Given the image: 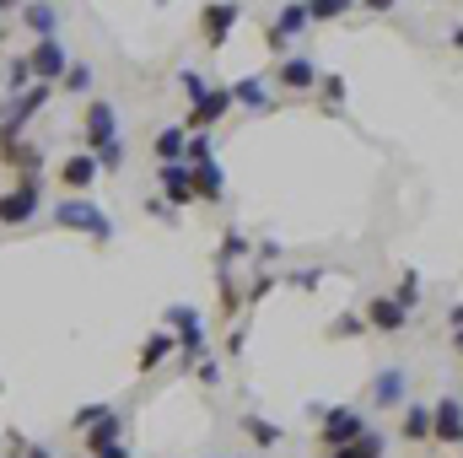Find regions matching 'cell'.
<instances>
[{
  "mask_svg": "<svg viewBox=\"0 0 463 458\" xmlns=\"http://www.w3.org/2000/svg\"><path fill=\"white\" fill-rule=\"evenodd\" d=\"M232 103H242V109H269V81H264V76L232 81Z\"/></svg>",
  "mask_w": 463,
  "mask_h": 458,
  "instance_id": "7402d4cb",
  "label": "cell"
},
{
  "mask_svg": "<svg viewBox=\"0 0 463 458\" xmlns=\"http://www.w3.org/2000/svg\"><path fill=\"white\" fill-rule=\"evenodd\" d=\"M81 140H87V151L118 140V109L109 98H92V103H87V114H81Z\"/></svg>",
  "mask_w": 463,
  "mask_h": 458,
  "instance_id": "52a82bcc",
  "label": "cell"
},
{
  "mask_svg": "<svg viewBox=\"0 0 463 458\" xmlns=\"http://www.w3.org/2000/svg\"><path fill=\"white\" fill-rule=\"evenodd\" d=\"M361 319H366V329H377V335H399V329L410 324V308H399L393 297H372V302H361Z\"/></svg>",
  "mask_w": 463,
  "mask_h": 458,
  "instance_id": "4fadbf2b",
  "label": "cell"
},
{
  "mask_svg": "<svg viewBox=\"0 0 463 458\" xmlns=\"http://www.w3.org/2000/svg\"><path fill=\"white\" fill-rule=\"evenodd\" d=\"M237 22H242V5H237V0H211V5L200 11V43H205V49H222Z\"/></svg>",
  "mask_w": 463,
  "mask_h": 458,
  "instance_id": "8992f818",
  "label": "cell"
},
{
  "mask_svg": "<svg viewBox=\"0 0 463 458\" xmlns=\"http://www.w3.org/2000/svg\"><path fill=\"white\" fill-rule=\"evenodd\" d=\"M393 302H399V308H410V313H415V302H420V275H415V270H404V281H399V286H393Z\"/></svg>",
  "mask_w": 463,
  "mask_h": 458,
  "instance_id": "4dcf8cb0",
  "label": "cell"
},
{
  "mask_svg": "<svg viewBox=\"0 0 463 458\" xmlns=\"http://www.w3.org/2000/svg\"><path fill=\"white\" fill-rule=\"evenodd\" d=\"M355 5H361V11H377V16H383V11H393V0H355Z\"/></svg>",
  "mask_w": 463,
  "mask_h": 458,
  "instance_id": "b9f144b4",
  "label": "cell"
},
{
  "mask_svg": "<svg viewBox=\"0 0 463 458\" xmlns=\"http://www.w3.org/2000/svg\"><path fill=\"white\" fill-rule=\"evenodd\" d=\"M448 324H453V335H458V329H463V302H458V308H453V313H448Z\"/></svg>",
  "mask_w": 463,
  "mask_h": 458,
  "instance_id": "ee69618b",
  "label": "cell"
},
{
  "mask_svg": "<svg viewBox=\"0 0 463 458\" xmlns=\"http://www.w3.org/2000/svg\"><path fill=\"white\" fill-rule=\"evenodd\" d=\"M431 443H448V448H463V405L453 394H442L431 405Z\"/></svg>",
  "mask_w": 463,
  "mask_h": 458,
  "instance_id": "8fae6325",
  "label": "cell"
},
{
  "mask_svg": "<svg viewBox=\"0 0 463 458\" xmlns=\"http://www.w3.org/2000/svg\"><path fill=\"white\" fill-rule=\"evenodd\" d=\"M366 329V319L361 313H340L335 324H329V340H350V335H361Z\"/></svg>",
  "mask_w": 463,
  "mask_h": 458,
  "instance_id": "1f68e13d",
  "label": "cell"
},
{
  "mask_svg": "<svg viewBox=\"0 0 463 458\" xmlns=\"http://www.w3.org/2000/svg\"><path fill=\"white\" fill-rule=\"evenodd\" d=\"M453 345H458V356H463V329H458V335H453Z\"/></svg>",
  "mask_w": 463,
  "mask_h": 458,
  "instance_id": "c3c4849f",
  "label": "cell"
},
{
  "mask_svg": "<svg viewBox=\"0 0 463 458\" xmlns=\"http://www.w3.org/2000/svg\"><path fill=\"white\" fill-rule=\"evenodd\" d=\"M248 253H253V243H248V237H242V232H222V248H216V270H232V264H237V259H248Z\"/></svg>",
  "mask_w": 463,
  "mask_h": 458,
  "instance_id": "cb8c5ba5",
  "label": "cell"
},
{
  "mask_svg": "<svg viewBox=\"0 0 463 458\" xmlns=\"http://www.w3.org/2000/svg\"><path fill=\"white\" fill-rule=\"evenodd\" d=\"M232 114V87H211L200 103H189V119H184V129L189 135H205L211 124H222Z\"/></svg>",
  "mask_w": 463,
  "mask_h": 458,
  "instance_id": "30bf717a",
  "label": "cell"
},
{
  "mask_svg": "<svg viewBox=\"0 0 463 458\" xmlns=\"http://www.w3.org/2000/svg\"><path fill=\"white\" fill-rule=\"evenodd\" d=\"M0 448H5V437H0Z\"/></svg>",
  "mask_w": 463,
  "mask_h": 458,
  "instance_id": "681fc988",
  "label": "cell"
},
{
  "mask_svg": "<svg viewBox=\"0 0 463 458\" xmlns=\"http://www.w3.org/2000/svg\"><path fill=\"white\" fill-rule=\"evenodd\" d=\"M156 184H162V200H167L173 211H184V205L200 200V195H194V173H189V162H162V167H156Z\"/></svg>",
  "mask_w": 463,
  "mask_h": 458,
  "instance_id": "9c48e42d",
  "label": "cell"
},
{
  "mask_svg": "<svg viewBox=\"0 0 463 458\" xmlns=\"http://www.w3.org/2000/svg\"><path fill=\"white\" fill-rule=\"evenodd\" d=\"M60 92H71V98H87V92H92V65H76V60H71V71H65Z\"/></svg>",
  "mask_w": 463,
  "mask_h": 458,
  "instance_id": "f546056e",
  "label": "cell"
},
{
  "mask_svg": "<svg viewBox=\"0 0 463 458\" xmlns=\"http://www.w3.org/2000/svg\"><path fill=\"white\" fill-rule=\"evenodd\" d=\"M92 458H129V448L124 443H109V448H92Z\"/></svg>",
  "mask_w": 463,
  "mask_h": 458,
  "instance_id": "60d3db41",
  "label": "cell"
},
{
  "mask_svg": "<svg viewBox=\"0 0 463 458\" xmlns=\"http://www.w3.org/2000/svg\"><path fill=\"white\" fill-rule=\"evenodd\" d=\"M103 410H109V405H87V410H76V421H71V426H76V432H92V426L103 421Z\"/></svg>",
  "mask_w": 463,
  "mask_h": 458,
  "instance_id": "d590c367",
  "label": "cell"
},
{
  "mask_svg": "<svg viewBox=\"0 0 463 458\" xmlns=\"http://www.w3.org/2000/svg\"><path fill=\"white\" fill-rule=\"evenodd\" d=\"M361 432H366V415H361L355 405H335V410H324V421H318V448H324V453L350 448Z\"/></svg>",
  "mask_w": 463,
  "mask_h": 458,
  "instance_id": "3957f363",
  "label": "cell"
},
{
  "mask_svg": "<svg viewBox=\"0 0 463 458\" xmlns=\"http://www.w3.org/2000/svg\"><path fill=\"white\" fill-rule=\"evenodd\" d=\"M448 43H453V49H463V27H453V38H448Z\"/></svg>",
  "mask_w": 463,
  "mask_h": 458,
  "instance_id": "bcb514c9",
  "label": "cell"
},
{
  "mask_svg": "<svg viewBox=\"0 0 463 458\" xmlns=\"http://www.w3.org/2000/svg\"><path fill=\"white\" fill-rule=\"evenodd\" d=\"M16 22H22L33 38H60V5H54V0H27V5L16 11Z\"/></svg>",
  "mask_w": 463,
  "mask_h": 458,
  "instance_id": "5bb4252c",
  "label": "cell"
},
{
  "mask_svg": "<svg viewBox=\"0 0 463 458\" xmlns=\"http://www.w3.org/2000/svg\"><path fill=\"white\" fill-rule=\"evenodd\" d=\"M38 195H43V178H38V173H22V178L0 195V227H27L33 211H38Z\"/></svg>",
  "mask_w": 463,
  "mask_h": 458,
  "instance_id": "7a4b0ae2",
  "label": "cell"
},
{
  "mask_svg": "<svg viewBox=\"0 0 463 458\" xmlns=\"http://www.w3.org/2000/svg\"><path fill=\"white\" fill-rule=\"evenodd\" d=\"M269 286H275V275H269V270H259V281H253V291H248V302H259V297H269Z\"/></svg>",
  "mask_w": 463,
  "mask_h": 458,
  "instance_id": "8d00e7d4",
  "label": "cell"
},
{
  "mask_svg": "<svg viewBox=\"0 0 463 458\" xmlns=\"http://www.w3.org/2000/svg\"><path fill=\"white\" fill-rule=\"evenodd\" d=\"M27 65H33V81L54 87V81H65V71H71V54H65V43H60V38H33V49H27Z\"/></svg>",
  "mask_w": 463,
  "mask_h": 458,
  "instance_id": "5b68a950",
  "label": "cell"
},
{
  "mask_svg": "<svg viewBox=\"0 0 463 458\" xmlns=\"http://www.w3.org/2000/svg\"><path fill=\"white\" fill-rule=\"evenodd\" d=\"M242 432H248L253 448H275V443H280V426H275L269 415H242Z\"/></svg>",
  "mask_w": 463,
  "mask_h": 458,
  "instance_id": "d4e9b609",
  "label": "cell"
},
{
  "mask_svg": "<svg viewBox=\"0 0 463 458\" xmlns=\"http://www.w3.org/2000/svg\"><path fill=\"white\" fill-rule=\"evenodd\" d=\"M275 87H286V92H313V87H318V65H313L307 54H286L280 71H275Z\"/></svg>",
  "mask_w": 463,
  "mask_h": 458,
  "instance_id": "9a60e30c",
  "label": "cell"
},
{
  "mask_svg": "<svg viewBox=\"0 0 463 458\" xmlns=\"http://www.w3.org/2000/svg\"><path fill=\"white\" fill-rule=\"evenodd\" d=\"M92 157H98V167H103V173H118V167H124V140H109V146H98Z\"/></svg>",
  "mask_w": 463,
  "mask_h": 458,
  "instance_id": "d6a6232c",
  "label": "cell"
},
{
  "mask_svg": "<svg viewBox=\"0 0 463 458\" xmlns=\"http://www.w3.org/2000/svg\"><path fill=\"white\" fill-rule=\"evenodd\" d=\"M184 162L194 167V162H211V135H189V151H184Z\"/></svg>",
  "mask_w": 463,
  "mask_h": 458,
  "instance_id": "e575fe53",
  "label": "cell"
},
{
  "mask_svg": "<svg viewBox=\"0 0 463 458\" xmlns=\"http://www.w3.org/2000/svg\"><path fill=\"white\" fill-rule=\"evenodd\" d=\"M302 27H307V5H302V0L280 5V11H275V22L264 27V43H269V54H286V49H291V38H297Z\"/></svg>",
  "mask_w": 463,
  "mask_h": 458,
  "instance_id": "ba28073f",
  "label": "cell"
},
{
  "mask_svg": "<svg viewBox=\"0 0 463 458\" xmlns=\"http://www.w3.org/2000/svg\"><path fill=\"white\" fill-rule=\"evenodd\" d=\"M318 98H324V114H340L345 109V76H318Z\"/></svg>",
  "mask_w": 463,
  "mask_h": 458,
  "instance_id": "83f0119b",
  "label": "cell"
},
{
  "mask_svg": "<svg viewBox=\"0 0 463 458\" xmlns=\"http://www.w3.org/2000/svg\"><path fill=\"white\" fill-rule=\"evenodd\" d=\"M383 453H388V437L366 426V432H361V437H355L350 448H335V453H329V458H383Z\"/></svg>",
  "mask_w": 463,
  "mask_h": 458,
  "instance_id": "603a6c76",
  "label": "cell"
},
{
  "mask_svg": "<svg viewBox=\"0 0 463 458\" xmlns=\"http://www.w3.org/2000/svg\"><path fill=\"white\" fill-rule=\"evenodd\" d=\"M5 11H22V5H16V0H0V16H5Z\"/></svg>",
  "mask_w": 463,
  "mask_h": 458,
  "instance_id": "7dc6e473",
  "label": "cell"
},
{
  "mask_svg": "<svg viewBox=\"0 0 463 458\" xmlns=\"http://www.w3.org/2000/svg\"><path fill=\"white\" fill-rule=\"evenodd\" d=\"M178 92H184L189 103H200V98H205L211 87H205V76H200V71H184V76H178Z\"/></svg>",
  "mask_w": 463,
  "mask_h": 458,
  "instance_id": "836d02e7",
  "label": "cell"
},
{
  "mask_svg": "<svg viewBox=\"0 0 463 458\" xmlns=\"http://www.w3.org/2000/svg\"><path fill=\"white\" fill-rule=\"evenodd\" d=\"M399 437H404V443H431V405H404Z\"/></svg>",
  "mask_w": 463,
  "mask_h": 458,
  "instance_id": "d6986e66",
  "label": "cell"
},
{
  "mask_svg": "<svg viewBox=\"0 0 463 458\" xmlns=\"http://www.w3.org/2000/svg\"><path fill=\"white\" fill-rule=\"evenodd\" d=\"M291 281H297V286H302V291H313V286H318V281H324V270H297V275H291Z\"/></svg>",
  "mask_w": 463,
  "mask_h": 458,
  "instance_id": "ab89813d",
  "label": "cell"
},
{
  "mask_svg": "<svg viewBox=\"0 0 463 458\" xmlns=\"http://www.w3.org/2000/svg\"><path fill=\"white\" fill-rule=\"evenodd\" d=\"M49 216H54V227H60V232H87L92 243H109V237H114L109 211H103V205H92V200H81V195H65Z\"/></svg>",
  "mask_w": 463,
  "mask_h": 458,
  "instance_id": "6da1fadb",
  "label": "cell"
},
{
  "mask_svg": "<svg viewBox=\"0 0 463 458\" xmlns=\"http://www.w3.org/2000/svg\"><path fill=\"white\" fill-rule=\"evenodd\" d=\"M404 388H410V383H404V367H383V372L372 377V405H377V410H399V405H404Z\"/></svg>",
  "mask_w": 463,
  "mask_h": 458,
  "instance_id": "2e32d148",
  "label": "cell"
},
{
  "mask_svg": "<svg viewBox=\"0 0 463 458\" xmlns=\"http://www.w3.org/2000/svg\"><path fill=\"white\" fill-rule=\"evenodd\" d=\"M167 329L178 335V350L189 356V361H205V319H200V308H189V302H173L167 308Z\"/></svg>",
  "mask_w": 463,
  "mask_h": 458,
  "instance_id": "277c9868",
  "label": "cell"
},
{
  "mask_svg": "<svg viewBox=\"0 0 463 458\" xmlns=\"http://www.w3.org/2000/svg\"><path fill=\"white\" fill-rule=\"evenodd\" d=\"M178 350V335L173 329H156V335H146V345H140V372H156L167 356Z\"/></svg>",
  "mask_w": 463,
  "mask_h": 458,
  "instance_id": "ffe728a7",
  "label": "cell"
},
{
  "mask_svg": "<svg viewBox=\"0 0 463 458\" xmlns=\"http://www.w3.org/2000/svg\"><path fill=\"white\" fill-rule=\"evenodd\" d=\"M189 173H194V195H200L205 205H216V200L227 195V178H222V167H216V162H194Z\"/></svg>",
  "mask_w": 463,
  "mask_h": 458,
  "instance_id": "ac0fdd59",
  "label": "cell"
},
{
  "mask_svg": "<svg viewBox=\"0 0 463 458\" xmlns=\"http://www.w3.org/2000/svg\"><path fill=\"white\" fill-rule=\"evenodd\" d=\"M22 458H54V453H49V448H27Z\"/></svg>",
  "mask_w": 463,
  "mask_h": 458,
  "instance_id": "f6af8a7d",
  "label": "cell"
},
{
  "mask_svg": "<svg viewBox=\"0 0 463 458\" xmlns=\"http://www.w3.org/2000/svg\"><path fill=\"white\" fill-rule=\"evenodd\" d=\"M216 291H222V313H227V324H232V319H237V313L248 308V297H242V291L232 286V275H227V270H216Z\"/></svg>",
  "mask_w": 463,
  "mask_h": 458,
  "instance_id": "4316f807",
  "label": "cell"
},
{
  "mask_svg": "<svg viewBox=\"0 0 463 458\" xmlns=\"http://www.w3.org/2000/svg\"><path fill=\"white\" fill-rule=\"evenodd\" d=\"M222 350H227V356H242V329H232V335H227V345H222Z\"/></svg>",
  "mask_w": 463,
  "mask_h": 458,
  "instance_id": "7bdbcfd3",
  "label": "cell"
},
{
  "mask_svg": "<svg viewBox=\"0 0 463 458\" xmlns=\"http://www.w3.org/2000/svg\"><path fill=\"white\" fill-rule=\"evenodd\" d=\"M81 437H87V453H92V448H109V443H124V415L109 405V410H103V421H98L92 432H81Z\"/></svg>",
  "mask_w": 463,
  "mask_h": 458,
  "instance_id": "44dd1931",
  "label": "cell"
},
{
  "mask_svg": "<svg viewBox=\"0 0 463 458\" xmlns=\"http://www.w3.org/2000/svg\"><path fill=\"white\" fill-rule=\"evenodd\" d=\"M307 5V22H340L355 11V0H302Z\"/></svg>",
  "mask_w": 463,
  "mask_h": 458,
  "instance_id": "484cf974",
  "label": "cell"
},
{
  "mask_svg": "<svg viewBox=\"0 0 463 458\" xmlns=\"http://www.w3.org/2000/svg\"><path fill=\"white\" fill-rule=\"evenodd\" d=\"M5 87H11V98H22V92L33 87V65H27V54H16V60L5 65Z\"/></svg>",
  "mask_w": 463,
  "mask_h": 458,
  "instance_id": "f1b7e54d",
  "label": "cell"
},
{
  "mask_svg": "<svg viewBox=\"0 0 463 458\" xmlns=\"http://www.w3.org/2000/svg\"><path fill=\"white\" fill-rule=\"evenodd\" d=\"M151 151H156V162H184V151H189V129H184V124H162V135L151 140Z\"/></svg>",
  "mask_w": 463,
  "mask_h": 458,
  "instance_id": "e0dca14e",
  "label": "cell"
},
{
  "mask_svg": "<svg viewBox=\"0 0 463 458\" xmlns=\"http://www.w3.org/2000/svg\"><path fill=\"white\" fill-rule=\"evenodd\" d=\"M98 157L92 151H76V157H60V189H71V195H87L92 184H98Z\"/></svg>",
  "mask_w": 463,
  "mask_h": 458,
  "instance_id": "7c38bea8",
  "label": "cell"
},
{
  "mask_svg": "<svg viewBox=\"0 0 463 458\" xmlns=\"http://www.w3.org/2000/svg\"><path fill=\"white\" fill-rule=\"evenodd\" d=\"M167 211H173V205H167V200H162V195H151V200H146V216H162V222H173V216H167Z\"/></svg>",
  "mask_w": 463,
  "mask_h": 458,
  "instance_id": "f35d334b",
  "label": "cell"
},
{
  "mask_svg": "<svg viewBox=\"0 0 463 458\" xmlns=\"http://www.w3.org/2000/svg\"><path fill=\"white\" fill-rule=\"evenodd\" d=\"M194 377H200V383H216V377H222V367L205 356V361H194Z\"/></svg>",
  "mask_w": 463,
  "mask_h": 458,
  "instance_id": "74e56055",
  "label": "cell"
}]
</instances>
